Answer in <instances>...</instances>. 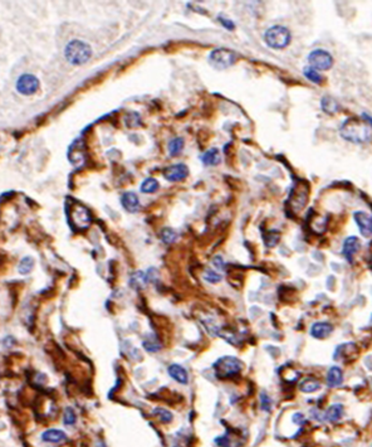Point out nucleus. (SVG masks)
<instances>
[{"label": "nucleus", "instance_id": "nucleus-1", "mask_svg": "<svg viewBox=\"0 0 372 447\" xmlns=\"http://www.w3.org/2000/svg\"><path fill=\"white\" fill-rule=\"evenodd\" d=\"M341 136L350 143L364 144L371 139V130L369 125L357 118H348L341 126Z\"/></svg>", "mask_w": 372, "mask_h": 447}, {"label": "nucleus", "instance_id": "nucleus-2", "mask_svg": "<svg viewBox=\"0 0 372 447\" xmlns=\"http://www.w3.org/2000/svg\"><path fill=\"white\" fill-rule=\"evenodd\" d=\"M64 56L67 60L71 64L74 66H81L88 62L92 56V50L86 42L80 41V39H73L67 44L66 50H64Z\"/></svg>", "mask_w": 372, "mask_h": 447}, {"label": "nucleus", "instance_id": "nucleus-3", "mask_svg": "<svg viewBox=\"0 0 372 447\" xmlns=\"http://www.w3.org/2000/svg\"><path fill=\"white\" fill-rule=\"evenodd\" d=\"M243 364L235 357H222L214 363V372L218 378H230L240 373Z\"/></svg>", "mask_w": 372, "mask_h": 447}, {"label": "nucleus", "instance_id": "nucleus-4", "mask_svg": "<svg viewBox=\"0 0 372 447\" xmlns=\"http://www.w3.org/2000/svg\"><path fill=\"white\" fill-rule=\"evenodd\" d=\"M264 41L269 47L274 48V50L287 47L290 42L289 30L282 25H274L266 32Z\"/></svg>", "mask_w": 372, "mask_h": 447}, {"label": "nucleus", "instance_id": "nucleus-5", "mask_svg": "<svg viewBox=\"0 0 372 447\" xmlns=\"http://www.w3.org/2000/svg\"><path fill=\"white\" fill-rule=\"evenodd\" d=\"M236 55L232 51L218 48L209 56V63L216 69H225L235 63Z\"/></svg>", "mask_w": 372, "mask_h": 447}, {"label": "nucleus", "instance_id": "nucleus-6", "mask_svg": "<svg viewBox=\"0 0 372 447\" xmlns=\"http://www.w3.org/2000/svg\"><path fill=\"white\" fill-rule=\"evenodd\" d=\"M308 62L313 69H320V71H327L333 64V58L327 51L316 50L311 52L308 56Z\"/></svg>", "mask_w": 372, "mask_h": 447}, {"label": "nucleus", "instance_id": "nucleus-7", "mask_svg": "<svg viewBox=\"0 0 372 447\" xmlns=\"http://www.w3.org/2000/svg\"><path fill=\"white\" fill-rule=\"evenodd\" d=\"M39 88V81L36 76L29 73H24L18 78L17 91L24 96L36 94Z\"/></svg>", "mask_w": 372, "mask_h": 447}, {"label": "nucleus", "instance_id": "nucleus-8", "mask_svg": "<svg viewBox=\"0 0 372 447\" xmlns=\"http://www.w3.org/2000/svg\"><path fill=\"white\" fill-rule=\"evenodd\" d=\"M71 220L77 228L83 229V228H87L91 224L92 217H91V213L87 208H85L81 204H74L71 209Z\"/></svg>", "mask_w": 372, "mask_h": 447}, {"label": "nucleus", "instance_id": "nucleus-9", "mask_svg": "<svg viewBox=\"0 0 372 447\" xmlns=\"http://www.w3.org/2000/svg\"><path fill=\"white\" fill-rule=\"evenodd\" d=\"M307 199H308V187L307 185H302L298 184L294 189H293L292 194H290V204H292V208L296 212L301 211L307 203Z\"/></svg>", "mask_w": 372, "mask_h": 447}, {"label": "nucleus", "instance_id": "nucleus-10", "mask_svg": "<svg viewBox=\"0 0 372 447\" xmlns=\"http://www.w3.org/2000/svg\"><path fill=\"white\" fill-rule=\"evenodd\" d=\"M189 174V169L184 164H175L167 167L164 170L165 178L169 181H180L185 179Z\"/></svg>", "mask_w": 372, "mask_h": 447}, {"label": "nucleus", "instance_id": "nucleus-11", "mask_svg": "<svg viewBox=\"0 0 372 447\" xmlns=\"http://www.w3.org/2000/svg\"><path fill=\"white\" fill-rule=\"evenodd\" d=\"M353 217H355L356 223L359 224L360 232H361L365 237L371 236L372 234V217L371 216L367 213H365V212H356Z\"/></svg>", "mask_w": 372, "mask_h": 447}, {"label": "nucleus", "instance_id": "nucleus-12", "mask_svg": "<svg viewBox=\"0 0 372 447\" xmlns=\"http://www.w3.org/2000/svg\"><path fill=\"white\" fill-rule=\"evenodd\" d=\"M121 203H122L123 208L126 209L130 213H136L140 211V199L134 192H126L121 198Z\"/></svg>", "mask_w": 372, "mask_h": 447}, {"label": "nucleus", "instance_id": "nucleus-13", "mask_svg": "<svg viewBox=\"0 0 372 447\" xmlns=\"http://www.w3.org/2000/svg\"><path fill=\"white\" fill-rule=\"evenodd\" d=\"M360 247H361V243H360V239L357 237H348L343 243V256L348 261H352V257L359 252Z\"/></svg>", "mask_w": 372, "mask_h": 447}, {"label": "nucleus", "instance_id": "nucleus-14", "mask_svg": "<svg viewBox=\"0 0 372 447\" xmlns=\"http://www.w3.org/2000/svg\"><path fill=\"white\" fill-rule=\"evenodd\" d=\"M42 440L44 442H50V444H59V442L66 441L67 435L64 434L63 431L50 428V430L44 431L42 434Z\"/></svg>", "mask_w": 372, "mask_h": 447}, {"label": "nucleus", "instance_id": "nucleus-15", "mask_svg": "<svg viewBox=\"0 0 372 447\" xmlns=\"http://www.w3.org/2000/svg\"><path fill=\"white\" fill-rule=\"evenodd\" d=\"M333 328L328 323H316L311 328V335L317 339H325L332 333Z\"/></svg>", "mask_w": 372, "mask_h": 447}, {"label": "nucleus", "instance_id": "nucleus-16", "mask_svg": "<svg viewBox=\"0 0 372 447\" xmlns=\"http://www.w3.org/2000/svg\"><path fill=\"white\" fill-rule=\"evenodd\" d=\"M169 374L181 384H186L189 382V374L185 371V368L179 364H171L169 367Z\"/></svg>", "mask_w": 372, "mask_h": 447}, {"label": "nucleus", "instance_id": "nucleus-17", "mask_svg": "<svg viewBox=\"0 0 372 447\" xmlns=\"http://www.w3.org/2000/svg\"><path fill=\"white\" fill-rule=\"evenodd\" d=\"M343 374L338 367H332L327 373V384L328 387H337L342 383Z\"/></svg>", "mask_w": 372, "mask_h": 447}, {"label": "nucleus", "instance_id": "nucleus-18", "mask_svg": "<svg viewBox=\"0 0 372 447\" xmlns=\"http://www.w3.org/2000/svg\"><path fill=\"white\" fill-rule=\"evenodd\" d=\"M203 163L205 165H210V167H214V165H218L220 162H222V158H220V154L218 149H210V150L206 151L205 154L203 155L201 158Z\"/></svg>", "mask_w": 372, "mask_h": 447}, {"label": "nucleus", "instance_id": "nucleus-19", "mask_svg": "<svg viewBox=\"0 0 372 447\" xmlns=\"http://www.w3.org/2000/svg\"><path fill=\"white\" fill-rule=\"evenodd\" d=\"M147 277H146V274L142 271H137L135 272L134 275L131 276V280H130V285H131L132 288H142L145 287L146 283H147Z\"/></svg>", "mask_w": 372, "mask_h": 447}, {"label": "nucleus", "instance_id": "nucleus-20", "mask_svg": "<svg viewBox=\"0 0 372 447\" xmlns=\"http://www.w3.org/2000/svg\"><path fill=\"white\" fill-rule=\"evenodd\" d=\"M343 414V408L341 404H333L328 408V411L326 412V418L329 421V422H336L339 418L342 417Z\"/></svg>", "mask_w": 372, "mask_h": 447}, {"label": "nucleus", "instance_id": "nucleus-21", "mask_svg": "<svg viewBox=\"0 0 372 447\" xmlns=\"http://www.w3.org/2000/svg\"><path fill=\"white\" fill-rule=\"evenodd\" d=\"M321 107H322V110L325 111L326 113H329V115H332V113H334L338 110V105H337V102L329 96L323 97L322 101H321Z\"/></svg>", "mask_w": 372, "mask_h": 447}, {"label": "nucleus", "instance_id": "nucleus-22", "mask_svg": "<svg viewBox=\"0 0 372 447\" xmlns=\"http://www.w3.org/2000/svg\"><path fill=\"white\" fill-rule=\"evenodd\" d=\"M320 387H321L320 382L316 381V379H313V378L304 379V381L301 383V386H299L301 391L304 393H313V392H316V391L320 390Z\"/></svg>", "mask_w": 372, "mask_h": 447}, {"label": "nucleus", "instance_id": "nucleus-23", "mask_svg": "<svg viewBox=\"0 0 372 447\" xmlns=\"http://www.w3.org/2000/svg\"><path fill=\"white\" fill-rule=\"evenodd\" d=\"M184 149V140L181 137H175L169 143V153L171 157H176L183 151Z\"/></svg>", "mask_w": 372, "mask_h": 447}, {"label": "nucleus", "instance_id": "nucleus-24", "mask_svg": "<svg viewBox=\"0 0 372 447\" xmlns=\"http://www.w3.org/2000/svg\"><path fill=\"white\" fill-rule=\"evenodd\" d=\"M143 348H145V350L150 351V353H156V351H159L161 349V344L156 340V337L148 335V336H146L145 340H143Z\"/></svg>", "mask_w": 372, "mask_h": 447}, {"label": "nucleus", "instance_id": "nucleus-25", "mask_svg": "<svg viewBox=\"0 0 372 447\" xmlns=\"http://www.w3.org/2000/svg\"><path fill=\"white\" fill-rule=\"evenodd\" d=\"M33 266H34L33 257L27 256V257L22 258V261L19 262L18 271H19V274H22V275H28L30 271H32V270H33Z\"/></svg>", "mask_w": 372, "mask_h": 447}, {"label": "nucleus", "instance_id": "nucleus-26", "mask_svg": "<svg viewBox=\"0 0 372 447\" xmlns=\"http://www.w3.org/2000/svg\"><path fill=\"white\" fill-rule=\"evenodd\" d=\"M157 189H159V181L155 180V179L152 178H148L146 179V180H143L142 185H141V192L147 193V194L155 193Z\"/></svg>", "mask_w": 372, "mask_h": 447}, {"label": "nucleus", "instance_id": "nucleus-27", "mask_svg": "<svg viewBox=\"0 0 372 447\" xmlns=\"http://www.w3.org/2000/svg\"><path fill=\"white\" fill-rule=\"evenodd\" d=\"M178 238V233H176L175 230L173 228H164L161 232V241L164 242L165 244H171L176 241Z\"/></svg>", "mask_w": 372, "mask_h": 447}, {"label": "nucleus", "instance_id": "nucleus-28", "mask_svg": "<svg viewBox=\"0 0 372 447\" xmlns=\"http://www.w3.org/2000/svg\"><path fill=\"white\" fill-rule=\"evenodd\" d=\"M153 414L159 418L160 421L165 423H170L173 421V413L170 411H167L166 408H155L153 409Z\"/></svg>", "mask_w": 372, "mask_h": 447}, {"label": "nucleus", "instance_id": "nucleus-29", "mask_svg": "<svg viewBox=\"0 0 372 447\" xmlns=\"http://www.w3.org/2000/svg\"><path fill=\"white\" fill-rule=\"evenodd\" d=\"M77 421V416H76V412L73 411V408L71 407H67L66 411H64L63 414V422L64 425L67 426H73Z\"/></svg>", "mask_w": 372, "mask_h": 447}, {"label": "nucleus", "instance_id": "nucleus-30", "mask_svg": "<svg viewBox=\"0 0 372 447\" xmlns=\"http://www.w3.org/2000/svg\"><path fill=\"white\" fill-rule=\"evenodd\" d=\"M304 76H306L309 81H312V82L315 83L322 82V77H321V74L318 73L316 69H313L312 67H308V68L304 69Z\"/></svg>", "mask_w": 372, "mask_h": 447}, {"label": "nucleus", "instance_id": "nucleus-31", "mask_svg": "<svg viewBox=\"0 0 372 447\" xmlns=\"http://www.w3.org/2000/svg\"><path fill=\"white\" fill-rule=\"evenodd\" d=\"M204 279H205L208 282L210 283H218L222 281V275L218 274V272L213 271V270H206L205 274H204Z\"/></svg>", "mask_w": 372, "mask_h": 447}, {"label": "nucleus", "instance_id": "nucleus-32", "mask_svg": "<svg viewBox=\"0 0 372 447\" xmlns=\"http://www.w3.org/2000/svg\"><path fill=\"white\" fill-rule=\"evenodd\" d=\"M260 403H262V409H263V411H271L272 399L264 392H263L262 394H260Z\"/></svg>", "mask_w": 372, "mask_h": 447}, {"label": "nucleus", "instance_id": "nucleus-33", "mask_svg": "<svg viewBox=\"0 0 372 447\" xmlns=\"http://www.w3.org/2000/svg\"><path fill=\"white\" fill-rule=\"evenodd\" d=\"M269 238H271V241L267 242V246H268V247H273L274 244L279 241V233H277V232H269L268 236L266 237V241Z\"/></svg>", "mask_w": 372, "mask_h": 447}, {"label": "nucleus", "instance_id": "nucleus-34", "mask_svg": "<svg viewBox=\"0 0 372 447\" xmlns=\"http://www.w3.org/2000/svg\"><path fill=\"white\" fill-rule=\"evenodd\" d=\"M213 264L215 265V267H218V269H219V270L224 269V262H223L222 257H219V256H216V257H214Z\"/></svg>", "mask_w": 372, "mask_h": 447}, {"label": "nucleus", "instance_id": "nucleus-35", "mask_svg": "<svg viewBox=\"0 0 372 447\" xmlns=\"http://www.w3.org/2000/svg\"><path fill=\"white\" fill-rule=\"evenodd\" d=\"M364 117H365V118H366V120H367V121H369V122H371V124H372V118H371V117H369V116H367V115H366V113H364Z\"/></svg>", "mask_w": 372, "mask_h": 447}]
</instances>
